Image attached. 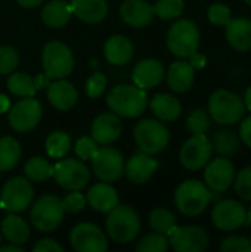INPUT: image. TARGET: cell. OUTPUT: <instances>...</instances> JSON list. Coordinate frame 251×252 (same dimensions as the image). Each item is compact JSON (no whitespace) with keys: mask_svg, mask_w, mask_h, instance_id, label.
<instances>
[{"mask_svg":"<svg viewBox=\"0 0 251 252\" xmlns=\"http://www.w3.org/2000/svg\"><path fill=\"white\" fill-rule=\"evenodd\" d=\"M107 103L115 115L135 118L143 114L148 96L138 86H117L108 93Z\"/></svg>","mask_w":251,"mask_h":252,"instance_id":"1","label":"cell"},{"mask_svg":"<svg viewBox=\"0 0 251 252\" xmlns=\"http://www.w3.org/2000/svg\"><path fill=\"white\" fill-rule=\"evenodd\" d=\"M212 201V192L203 182L186 180L179 185L175 193L178 210L186 217H197L206 211Z\"/></svg>","mask_w":251,"mask_h":252,"instance_id":"2","label":"cell"},{"mask_svg":"<svg viewBox=\"0 0 251 252\" xmlns=\"http://www.w3.org/2000/svg\"><path fill=\"white\" fill-rule=\"evenodd\" d=\"M105 226L112 241L118 244H129L138 236L141 230V220L136 211L130 207L117 204L108 211Z\"/></svg>","mask_w":251,"mask_h":252,"instance_id":"3","label":"cell"},{"mask_svg":"<svg viewBox=\"0 0 251 252\" xmlns=\"http://www.w3.org/2000/svg\"><path fill=\"white\" fill-rule=\"evenodd\" d=\"M244 100L229 90H216L209 99V114L217 124H235L241 121V118L244 117Z\"/></svg>","mask_w":251,"mask_h":252,"instance_id":"4","label":"cell"},{"mask_svg":"<svg viewBox=\"0 0 251 252\" xmlns=\"http://www.w3.org/2000/svg\"><path fill=\"white\" fill-rule=\"evenodd\" d=\"M200 46V30L191 19L176 21L167 32V47L178 58L192 56Z\"/></svg>","mask_w":251,"mask_h":252,"instance_id":"5","label":"cell"},{"mask_svg":"<svg viewBox=\"0 0 251 252\" xmlns=\"http://www.w3.org/2000/svg\"><path fill=\"white\" fill-rule=\"evenodd\" d=\"M30 217L37 230L44 233L53 232L64 219L62 201L55 195H44L33 204Z\"/></svg>","mask_w":251,"mask_h":252,"instance_id":"6","label":"cell"},{"mask_svg":"<svg viewBox=\"0 0 251 252\" xmlns=\"http://www.w3.org/2000/svg\"><path fill=\"white\" fill-rule=\"evenodd\" d=\"M135 140L142 152L154 155L166 149L170 140L167 127L157 120H142L135 127Z\"/></svg>","mask_w":251,"mask_h":252,"instance_id":"7","label":"cell"},{"mask_svg":"<svg viewBox=\"0 0 251 252\" xmlns=\"http://www.w3.org/2000/svg\"><path fill=\"white\" fill-rule=\"evenodd\" d=\"M43 69L49 78H65L74 68V58L70 47L61 41H49L41 55Z\"/></svg>","mask_w":251,"mask_h":252,"instance_id":"8","label":"cell"},{"mask_svg":"<svg viewBox=\"0 0 251 252\" xmlns=\"http://www.w3.org/2000/svg\"><path fill=\"white\" fill-rule=\"evenodd\" d=\"M34 190L24 177H13L4 183L0 193V207L9 213L25 211L33 202Z\"/></svg>","mask_w":251,"mask_h":252,"instance_id":"9","label":"cell"},{"mask_svg":"<svg viewBox=\"0 0 251 252\" xmlns=\"http://www.w3.org/2000/svg\"><path fill=\"white\" fill-rule=\"evenodd\" d=\"M213 146L209 137L203 134H194L180 148V164L189 171H198L207 165L212 158Z\"/></svg>","mask_w":251,"mask_h":252,"instance_id":"10","label":"cell"},{"mask_svg":"<svg viewBox=\"0 0 251 252\" xmlns=\"http://www.w3.org/2000/svg\"><path fill=\"white\" fill-rule=\"evenodd\" d=\"M95 176L102 182H115L124 173V159L120 151L114 148H98L92 157Z\"/></svg>","mask_w":251,"mask_h":252,"instance_id":"11","label":"cell"},{"mask_svg":"<svg viewBox=\"0 0 251 252\" xmlns=\"http://www.w3.org/2000/svg\"><path fill=\"white\" fill-rule=\"evenodd\" d=\"M53 177L61 188L67 190H80L89 183L90 174L81 161L67 158L53 165Z\"/></svg>","mask_w":251,"mask_h":252,"instance_id":"12","label":"cell"},{"mask_svg":"<svg viewBox=\"0 0 251 252\" xmlns=\"http://www.w3.org/2000/svg\"><path fill=\"white\" fill-rule=\"evenodd\" d=\"M212 221L216 229L222 232H232L247 221L246 207L234 199H225L215 205L212 211Z\"/></svg>","mask_w":251,"mask_h":252,"instance_id":"13","label":"cell"},{"mask_svg":"<svg viewBox=\"0 0 251 252\" xmlns=\"http://www.w3.org/2000/svg\"><path fill=\"white\" fill-rule=\"evenodd\" d=\"M169 245L178 252H203L209 248V233L200 226L178 227L167 236Z\"/></svg>","mask_w":251,"mask_h":252,"instance_id":"14","label":"cell"},{"mask_svg":"<svg viewBox=\"0 0 251 252\" xmlns=\"http://www.w3.org/2000/svg\"><path fill=\"white\" fill-rule=\"evenodd\" d=\"M71 247L78 252H105L108 241L105 233L92 223L77 224L70 235Z\"/></svg>","mask_w":251,"mask_h":252,"instance_id":"15","label":"cell"},{"mask_svg":"<svg viewBox=\"0 0 251 252\" xmlns=\"http://www.w3.org/2000/svg\"><path fill=\"white\" fill-rule=\"evenodd\" d=\"M41 118V106L33 97H24L9 108V126L19 133L33 130Z\"/></svg>","mask_w":251,"mask_h":252,"instance_id":"16","label":"cell"},{"mask_svg":"<svg viewBox=\"0 0 251 252\" xmlns=\"http://www.w3.org/2000/svg\"><path fill=\"white\" fill-rule=\"evenodd\" d=\"M235 179V167L228 158H215L207 162L204 171V180L210 190L226 192Z\"/></svg>","mask_w":251,"mask_h":252,"instance_id":"17","label":"cell"},{"mask_svg":"<svg viewBox=\"0 0 251 252\" xmlns=\"http://www.w3.org/2000/svg\"><path fill=\"white\" fill-rule=\"evenodd\" d=\"M120 15L127 25L142 28L152 22L155 12L146 0H126L120 7Z\"/></svg>","mask_w":251,"mask_h":252,"instance_id":"18","label":"cell"},{"mask_svg":"<svg viewBox=\"0 0 251 252\" xmlns=\"http://www.w3.org/2000/svg\"><path fill=\"white\" fill-rule=\"evenodd\" d=\"M157 168H158V162L154 158H151L149 154L145 152L135 154L124 165L127 179L135 185L146 183L157 171Z\"/></svg>","mask_w":251,"mask_h":252,"instance_id":"19","label":"cell"},{"mask_svg":"<svg viewBox=\"0 0 251 252\" xmlns=\"http://www.w3.org/2000/svg\"><path fill=\"white\" fill-rule=\"evenodd\" d=\"M121 134V123L115 114L104 112L93 120L92 137L99 145H108L115 142Z\"/></svg>","mask_w":251,"mask_h":252,"instance_id":"20","label":"cell"},{"mask_svg":"<svg viewBox=\"0 0 251 252\" xmlns=\"http://www.w3.org/2000/svg\"><path fill=\"white\" fill-rule=\"evenodd\" d=\"M164 77V68L157 59H143L141 61L132 74L135 86L139 89H152L161 83Z\"/></svg>","mask_w":251,"mask_h":252,"instance_id":"21","label":"cell"},{"mask_svg":"<svg viewBox=\"0 0 251 252\" xmlns=\"http://www.w3.org/2000/svg\"><path fill=\"white\" fill-rule=\"evenodd\" d=\"M226 27V40L238 52L251 50V19L231 18Z\"/></svg>","mask_w":251,"mask_h":252,"instance_id":"22","label":"cell"},{"mask_svg":"<svg viewBox=\"0 0 251 252\" xmlns=\"http://www.w3.org/2000/svg\"><path fill=\"white\" fill-rule=\"evenodd\" d=\"M47 97L53 108L59 111H68L75 105L78 93L71 83L59 78L47 86Z\"/></svg>","mask_w":251,"mask_h":252,"instance_id":"23","label":"cell"},{"mask_svg":"<svg viewBox=\"0 0 251 252\" xmlns=\"http://www.w3.org/2000/svg\"><path fill=\"white\" fill-rule=\"evenodd\" d=\"M86 202L95 211L108 213L118 204V195L117 190L108 183H96L89 189Z\"/></svg>","mask_w":251,"mask_h":252,"instance_id":"24","label":"cell"},{"mask_svg":"<svg viewBox=\"0 0 251 252\" xmlns=\"http://www.w3.org/2000/svg\"><path fill=\"white\" fill-rule=\"evenodd\" d=\"M70 4L72 13L87 24L101 22L108 13V4L105 0H71Z\"/></svg>","mask_w":251,"mask_h":252,"instance_id":"25","label":"cell"},{"mask_svg":"<svg viewBox=\"0 0 251 252\" xmlns=\"http://www.w3.org/2000/svg\"><path fill=\"white\" fill-rule=\"evenodd\" d=\"M105 58L112 65H124L133 56V44L124 35H112L104 46Z\"/></svg>","mask_w":251,"mask_h":252,"instance_id":"26","label":"cell"},{"mask_svg":"<svg viewBox=\"0 0 251 252\" xmlns=\"http://www.w3.org/2000/svg\"><path fill=\"white\" fill-rule=\"evenodd\" d=\"M167 83L169 87L176 93L189 90L194 84V66L185 61L173 62L167 72Z\"/></svg>","mask_w":251,"mask_h":252,"instance_id":"27","label":"cell"},{"mask_svg":"<svg viewBox=\"0 0 251 252\" xmlns=\"http://www.w3.org/2000/svg\"><path fill=\"white\" fill-rule=\"evenodd\" d=\"M149 106L154 115L161 121H175L180 117V112H182L180 102L175 96L167 94V93L155 94Z\"/></svg>","mask_w":251,"mask_h":252,"instance_id":"28","label":"cell"},{"mask_svg":"<svg viewBox=\"0 0 251 252\" xmlns=\"http://www.w3.org/2000/svg\"><path fill=\"white\" fill-rule=\"evenodd\" d=\"M71 15L72 9L70 3L65 0H52L43 7L41 19L50 28H61L68 24Z\"/></svg>","mask_w":251,"mask_h":252,"instance_id":"29","label":"cell"},{"mask_svg":"<svg viewBox=\"0 0 251 252\" xmlns=\"http://www.w3.org/2000/svg\"><path fill=\"white\" fill-rule=\"evenodd\" d=\"M1 233L10 244L21 245L25 244L30 238V229L25 220L15 214H9L1 221Z\"/></svg>","mask_w":251,"mask_h":252,"instance_id":"30","label":"cell"},{"mask_svg":"<svg viewBox=\"0 0 251 252\" xmlns=\"http://www.w3.org/2000/svg\"><path fill=\"white\" fill-rule=\"evenodd\" d=\"M21 158V148L19 143L10 137L0 139V171H10Z\"/></svg>","mask_w":251,"mask_h":252,"instance_id":"31","label":"cell"},{"mask_svg":"<svg viewBox=\"0 0 251 252\" xmlns=\"http://www.w3.org/2000/svg\"><path fill=\"white\" fill-rule=\"evenodd\" d=\"M212 146L219 155L229 157V155H234L238 151L240 140H238V136L234 131L220 130V131L215 133V136L212 139Z\"/></svg>","mask_w":251,"mask_h":252,"instance_id":"32","label":"cell"},{"mask_svg":"<svg viewBox=\"0 0 251 252\" xmlns=\"http://www.w3.org/2000/svg\"><path fill=\"white\" fill-rule=\"evenodd\" d=\"M24 171L27 179L33 182H44L53 176V165L41 157H34L25 162Z\"/></svg>","mask_w":251,"mask_h":252,"instance_id":"33","label":"cell"},{"mask_svg":"<svg viewBox=\"0 0 251 252\" xmlns=\"http://www.w3.org/2000/svg\"><path fill=\"white\" fill-rule=\"evenodd\" d=\"M7 89L18 97H33L36 93L33 78L25 72H13L7 78Z\"/></svg>","mask_w":251,"mask_h":252,"instance_id":"34","label":"cell"},{"mask_svg":"<svg viewBox=\"0 0 251 252\" xmlns=\"http://www.w3.org/2000/svg\"><path fill=\"white\" fill-rule=\"evenodd\" d=\"M149 224L154 232L169 236L176 229V217L166 208H157L149 216Z\"/></svg>","mask_w":251,"mask_h":252,"instance_id":"35","label":"cell"},{"mask_svg":"<svg viewBox=\"0 0 251 252\" xmlns=\"http://www.w3.org/2000/svg\"><path fill=\"white\" fill-rule=\"evenodd\" d=\"M71 149V139L64 131H53L46 139V152L50 158L59 159Z\"/></svg>","mask_w":251,"mask_h":252,"instance_id":"36","label":"cell"},{"mask_svg":"<svg viewBox=\"0 0 251 252\" xmlns=\"http://www.w3.org/2000/svg\"><path fill=\"white\" fill-rule=\"evenodd\" d=\"M138 252H166L169 250V238L161 233H151L143 236L138 244L136 248Z\"/></svg>","mask_w":251,"mask_h":252,"instance_id":"37","label":"cell"},{"mask_svg":"<svg viewBox=\"0 0 251 252\" xmlns=\"http://www.w3.org/2000/svg\"><path fill=\"white\" fill-rule=\"evenodd\" d=\"M185 9L183 0H158L154 6V12L161 19H175L182 15Z\"/></svg>","mask_w":251,"mask_h":252,"instance_id":"38","label":"cell"},{"mask_svg":"<svg viewBox=\"0 0 251 252\" xmlns=\"http://www.w3.org/2000/svg\"><path fill=\"white\" fill-rule=\"evenodd\" d=\"M209 126H210L209 114L204 109H194L186 120V128L192 134L206 133L209 130Z\"/></svg>","mask_w":251,"mask_h":252,"instance_id":"39","label":"cell"},{"mask_svg":"<svg viewBox=\"0 0 251 252\" xmlns=\"http://www.w3.org/2000/svg\"><path fill=\"white\" fill-rule=\"evenodd\" d=\"M234 186L237 195L244 199L251 201V167L243 168L234 179Z\"/></svg>","mask_w":251,"mask_h":252,"instance_id":"40","label":"cell"},{"mask_svg":"<svg viewBox=\"0 0 251 252\" xmlns=\"http://www.w3.org/2000/svg\"><path fill=\"white\" fill-rule=\"evenodd\" d=\"M207 18L209 21L213 24V25H217V27H225L231 18H232V12L231 9L223 4V3H215L209 7V12H207Z\"/></svg>","mask_w":251,"mask_h":252,"instance_id":"41","label":"cell"},{"mask_svg":"<svg viewBox=\"0 0 251 252\" xmlns=\"http://www.w3.org/2000/svg\"><path fill=\"white\" fill-rule=\"evenodd\" d=\"M19 63L18 52L10 46H0V74H10Z\"/></svg>","mask_w":251,"mask_h":252,"instance_id":"42","label":"cell"},{"mask_svg":"<svg viewBox=\"0 0 251 252\" xmlns=\"http://www.w3.org/2000/svg\"><path fill=\"white\" fill-rule=\"evenodd\" d=\"M222 252H251V241L246 236L232 235L223 239L220 244Z\"/></svg>","mask_w":251,"mask_h":252,"instance_id":"43","label":"cell"},{"mask_svg":"<svg viewBox=\"0 0 251 252\" xmlns=\"http://www.w3.org/2000/svg\"><path fill=\"white\" fill-rule=\"evenodd\" d=\"M107 87V77L101 72H95L86 83V93L89 97L96 99L99 97Z\"/></svg>","mask_w":251,"mask_h":252,"instance_id":"44","label":"cell"},{"mask_svg":"<svg viewBox=\"0 0 251 252\" xmlns=\"http://www.w3.org/2000/svg\"><path fill=\"white\" fill-rule=\"evenodd\" d=\"M84 205H86V198L78 190H71V193H68L62 199L64 211H68V213H80L84 208Z\"/></svg>","mask_w":251,"mask_h":252,"instance_id":"45","label":"cell"},{"mask_svg":"<svg viewBox=\"0 0 251 252\" xmlns=\"http://www.w3.org/2000/svg\"><path fill=\"white\" fill-rule=\"evenodd\" d=\"M98 143L93 140V137H80L75 143V154L81 159H92L95 152L98 151Z\"/></svg>","mask_w":251,"mask_h":252,"instance_id":"46","label":"cell"},{"mask_svg":"<svg viewBox=\"0 0 251 252\" xmlns=\"http://www.w3.org/2000/svg\"><path fill=\"white\" fill-rule=\"evenodd\" d=\"M33 251L34 252H62V247H61L58 242L52 241V239H41L38 244H36V245H34Z\"/></svg>","mask_w":251,"mask_h":252,"instance_id":"47","label":"cell"},{"mask_svg":"<svg viewBox=\"0 0 251 252\" xmlns=\"http://www.w3.org/2000/svg\"><path fill=\"white\" fill-rule=\"evenodd\" d=\"M240 136H241V140L251 149V115L241 123Z\"/></svg>","mask_w":251,"mask_h":252,"instance_id":"48","label":"cell"},{"mask_svg":"<svg viewBox=\"0 0 251 252\" xmlns=\"http://www.w3.org/2000/svg\"><path fill=\"white\" fill-rule=\"evenodd\" d=\"M189 59H191V62H189V63H191L194 68H195V66H197V68H203V66H204V63H206V58H204V56H201L198 52H195L192 56H189Z\"/></svg>","mask_w":251,"mask_h":252,"instance_id":"49","label":"cell"},{"mask_svg":"<svg viewBox=\"0 0 251 252\" xmlns=\"http://www.w3.org/2000/svg\"><path fill=\"white\" fill-rule=\"evenodd\" d=\"M33 81H34V87H36V90H37V89H43V87H47V86H49V77H47L46 74H40V75H37Z\"/></svg>","mask_w":251,"mask_h":252,"instance_id":"50","label":"cell"},{"mask_svg":"<svg viewBox=\"0 0 251 252\" xmlns=\"http://www.w3.org/2000/svg\"><path fill=\"white\" fill-rule=\"evenodd\" d=\"M10 108V102H9V97L4 96V94H0V114L9 111Z\"/></svg>","mask_w":251,"mask_h":252,"instance_id":"51","label":"cell"},{"mask_svg":"<svg viewBox=\"0 0 251 252\" xmlns=\"http://www.w3.org/2000/svg\"><path fill=\"white\" fill-rule=\"evenodd\" d=\"M22 7H36L38 4H41L44 0H16Z\"/></svg>","mask_w":251,"mask_h":252,"instance_id":"52","label":"cell"},{"mask_svg":"<svg viewBox=\"0 0 251 252\" xmlns=\"http://www.w3.org/2000/svg\"><path fill=\"white\" fill-rule=\"evenodd\" d=\"M4 251H12V252H22V250L18 247V245H15V244H12V245H6V247H0V252H4Z\"/></svg>","mask_w":251,"mask_h":252,"instance_id":"53","label":"cell"},{"mask_svg":"<svg viewBox=\"0 0 251 252\" xmlns=\"http://www.w3.org/2000/svg\"><path fill=\"white\" fill-rule=\"evenodd\" d=\"M244 105H246V108L249 109L251 112V86L247 89V92H246V97H244Z\"/></svg>","mask_w":251,"mask_h":252,"instance_id":"54","label":"cell"},{"mask_svg":"<svg viewBox=\"0 0 251 252\" xmlns=\"http://www.w3.org/2000/svg\"><path fill=\"white\" fill-rule=\"evenodd\" d=\"M247 220L251 223V207L249 208V211H247Z\"/></svg>","mask_w":251,"mask_h":252,"instance_id":"55","label":"cell"},{"mask_svg":"<svg viewBox=\"0 0 251 252\" xmlns=\"http://www.w3.org/2000/svg\"><path fill=\"white\" fill-rule=\"evenodd\" d=\"M244 1H246V3H247V4L251 7V0H244Z\"/></svg>","mask_w":251,"mask_h":252,"instance_id":"56","label":"cell"},{"mask_svg":"<svg viewBox=\"0 0 251 252\" xmlns=\"http://www.w3.org/2000/svg\"><path fill=\"white\" fill-rule=\"evenodd\" d=\"M0 241H1V233H0Z\"/></svg>","mask_w":251,"mask_h":252,"instance_id":"57","label":"cell"},{"mask_svg":"<svg viewBox=\"0 0 251 252\" xmlns=\"http://www.w3.org/2000/svg\"><path fill=\"white\" fill-rule=\"evenodd\" d=\"M250 241H251V239H250Z\"/></svg>","mask_w":251,"mask_h":252,"instance_id":"58","label":"cell"}]
</instances>
